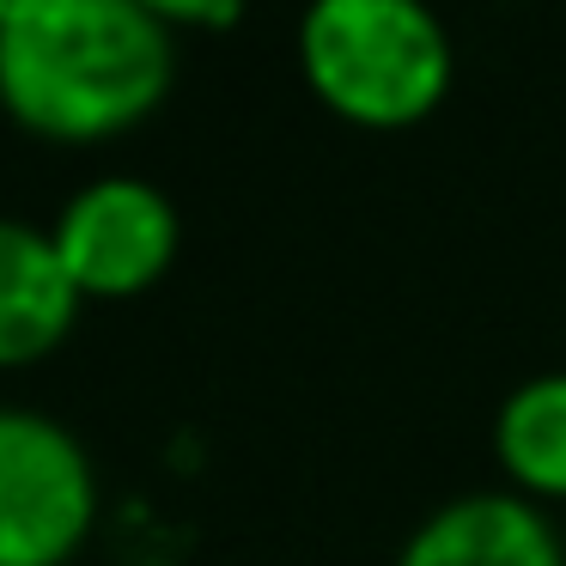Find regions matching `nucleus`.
<instances>
[{"mask_svg":"<svg viewBox=\"0 0 566 566\" xmlns=\"http://www.w3.org/2000/svg\"><path fill=\"white\" fill-rule=\"evenodd\" d=\"M493 457L512 493L536 505L566 500V371L524 378L493 415Z\"/></svg>","mask_w":566,"mask_h":566,"instance_id":"obj_7","label":"nucleus"},{"mask_svg":"<svg viewBox=\"0 0 566 566\" xmlns=\"http://www.w3.org/2000/svg\"><path fill=\"white\" fill-rule=\"evenodd\" d=\"M80 305L50 232L0 213V371L50 359L74 335Z\"/></svg>","mask_w":566,"mask_h":566,"instance_id":"obj_6","label":"nucleus"},{"mask_svg":"<svg viewBox=\"0 0 566 566\" xmlns=\"http://www.w3.org/2000/svg\"><path fill=\"white\" fill-rule=\"evenodd\" d=\"M396 566H566V548L548 505L512 488H488L432 505L402 542Z\"/></svg>","mask_w":566,"mask_h":566,"instance_id":"obj_5","label":"nucleus"},{"mask_svg":"<svg viewBox=\"0 0 566 566\" xmlns=\"http://www.w3.org/2000/svg\"><path fill=\"white\" fill-rule=\"evenodd\" d=\"M98 524V469L62 420L0 402V566H67Z\"/></svg>","mask_w":566,"mask_h":566,"instance_id":"obj_3","label":"nucleus"},{"mask_svg":"<svg viewBox=\"0 0 566 566\" xmlns=\"http://www.w3.org/2000/svg\"><path fill=\"white\" fill-rule=\"evenodd\" d=\"M177 86V31L135 0H0V111L92 147L140 128Z\"/></svg>","mask_w":566,"mask_h":566,"instance_id":"obj_1","label":"nucleus"},{"mask_svg":"<svg viewBox=\"0 0 566 566\" xmlns=\"http://www.w3.org/2000/svg\"><path fill=\"white\" fill-rule=\"evenodd\" d=\"M135 7H147V13L171 31H226V25L244 19L250 0H135Z\"/></svg>","mask_w":566,"mask_h":566,"instance_id":"obj_8","label":"nucleus"},{"mask_svg":"<svg viewBox=\"0 0 566 566\" xmlns=\"http://www.w3.org/2000/svg\"><path fill=\"white\" fill-rule=\"evenodd\" d=\"M293 43L311 98L347 128L402 135L451 98L457 50L427 0H311Z\"/></svg>","mask_w":566,"mask_h":566,"instance_id":"obj_2","label":"nucleus"},{"mask_svg":"<svg viewBox=\"0 0 566 566\" xmlns=\"http://www.w3.org/2000/svg\"><path fill=\"white\" fill-rule=\"evenodd\" d=\"M50 244L80 298H135L171 274L184 220H177V201L159 184L111 171L80 184L62 201Z\"/></svg>","mask_w":566,"mask_h":566,"instance_id":"obj_4","label":"nucleus"}]
</instances>
